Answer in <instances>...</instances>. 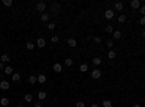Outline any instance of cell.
Segmentation results:
<instances>
[{
    "mask_svg": "<svg viewBox=\"0 0 145 107\" xmlns=\"http://www.w3.org/2000/svg\"><path fill=\"white\" fill-rule=\"evenodd\" d=\"M0 88H2V90H9L10 88V83H9V81L2 80V81H0Z\"/></svg>",
    "mask_w": 145,
    "mask_h": 107,
    "instance_id": "cell-5",
    "label": "cell"
},
{
    "mask_svg": "<svg viewBox=\"0 0 145 107\" xmlns=\"http://www.w3.org/2000/svg\"><path fill=\"white\" fill-rule=\"evenodd\" d=\"M36 45H38L39 48H45V45H47V41H45L44 38H38V41H36Z\"/></svg>",
    "mask_w": 145,
    "mask_h": 107,
    "instance_id": "cell-9",
    "label": "cell"
},
{
    "mask_svg": "<svg viewBox=\"0 0 145 107\" xmlns=\"http://www.w3.org/2000/svg\"><path fill=\"white\" fill-rule=\"evenodd\" d=\"M113 9H115L116 12H122V10H123V3H122V2H116V3L113 4Z\"/></svg>",
    "mask_w": 145,
    "mask_h": 107,
    "instance_id": "cell-6",
    "label": "cell"
},
{
    "mask_svg": "<svg viewBox=\"0 0 145 107\" xmlns=\"http://www.w3.org/2000/svg\"><path fill=\"white\" fill-rule=\"evenodd\" d=\"M41 106H42V103H41V101H36V103H35V107H41Z\"/></svg>",
    "mask_w": 145,
    "mask_h": 107,
    "instance_id": "cell-37",
    "label": "cell"
},
{
    "mask_svg": "<svg viewBox=\"0 0 145 107\" xmlns=\"http://www.w3.org/2000/svg\"><path fill=\"white\" fill-rule=\"evenodd\" d=\"M3 4H4L6 7H10V6L13 4V2H12V0H3Z\"/></svg>",
    "mask_w": 145,
    "mask_h": 107,
    "instance_id": "cell-27",
    "label": "cell"
},
{
    "mask_svg": "<svg viewBox=\"0 0 145 107\" xmlns=\"http://www.w3.org/2000/svg\"><path fill=\"white\" fill-rule=\"evenodd\" d=\"M145 23V18L144 16H141V19H139V25H144Z\"/></svg>",
    "mask_w": 145,
    "mask_h": 107,
    "instance_id": "cell-36",
    "label": "cell"
},
{
    "mask_svg": "<svg viewBox=\"0 0 145 107\" xmlns=\"http://www.w3.org/2000/svg\"><path fill=\"white\" fill-rule=\"evenodd\" d=\"M33 48H35V44H33V42H31V41H29V42L26 44V49H29V51H32Z\"/></svg>",
    "mask_w": 145,
    "mask_h": 107,
    "instance_id": "cell-24",
    "label": "cell"
},
{
    "mask_svg": "<svg viewBox=\"0 0 145 107\" xmlns=\"http://www.w3.org/2000/svg\"><path fill=\"white\" fill-rule=\"evenodd\" d=\"M2 77H3V75H2V72H0V80H2Z\"/></svg>",
    "mask_w": 145,
    "mask_h": 107,
    "instance_id": "cell-42",
    "label": "cell"
},
{
    "mask_svg": "<svg viewBox=\"0 0 145 107\" xmlns=\"http://www.w3.org/2000/svg\"><path fill=\"white\" fill-rule=\"evenodd\" d=\"M0 70H4V64L2 61H0Z\"/></svg>",
    "mask_w": 145,
    "mask_h": 107,
    "instance_id": "cell-38",
    "label": "cell"
},
{
    "mask_svg": "<svg viewBox=\"0 0 145 107\" xmlns=\"http://www.w3.org/2000/svg\"><path fill=\"white\" fill-rule=\"evenodd\" d=\"M113 16H115V12H113L112 9H107V10L105 12V18H106V19H109V20H110V19H113Z\"/></svg>",
    "mask_w": 145,
    "mask_h": 107,
    "instance_id": "cell-7",
    "label": "cell"
},
{
    "mask_svg": "<svg viewBox=\"0 0 145 107\" xmlns=\"http://www.w3.org/2000/svg\"><path fill=\"white\" fill-rule=\"evenodd\" d=\"M38 98H39V101L41 100H45V98H47V93L45 91H39L38 93Z\"/></svg>",
    "mask_w": 145,
    "mask_h": 107,
    "instance_id": "cell-18",
    "label": "cell"
},
{
    "mask_svg": "<svg viewBox=\"0 0 145 107\" xmlns=\"http://www.w3.org/2000/svg\"><path fill=\"white\" fill-rule=\"evenodd\" d=\"M29 83L33 85V84L36 83V77H35V75H31V77H29Z\"/></svg>",
    "mask_w": 145,
    "mask_h": 107,
    "instance_id": "cell-29",
    "label": "cell"
},
{
    "mask_svg": "<svg viewBox=\"0 0 145 107\" xmlns=\"http://www.w3.org/2000/svg\"><path fill=\"white\" fill-rule=\"evenodd\" d=\"M132 107H141V104H133Z\"/></svg>",
    "mask_w": 145,
    "mask_h": 107,
    "instance_id": "cell-40",
    "label": "cell"
},
{
    "mask_svg": "<svg viewBox=\"0 0 145 107\" xmlns=\"http://www.w3.org/2000/svg\"><path fill=\"white\" fill-rule=\"evenodd\" d=\"M41 20L42 22H48L49 20V13H41Z\"/></svg>",
    "mask_w": 145,
    "mask_h": 107,
    "instance_id": "cell-15",
    "label": "cell"
},
{
    "mask_svg": "<svg viewBox=\"0 0 145 107\" xmlns=\"http://www.w3.org/2000/svg\"><path fill=\"white\" fill-rule=\"evenodd\" d=\"M0 104H2L3 107H6V106H9V98H7V97H3L2 100H0Z\"/></svg>",
    "mask_w": 145,
    "mask_h": 107,
    "instance_id": "cell-17",
    "label": "cell"
},
{
    "mask_svg": "<svg viewBox=\"0 0 145 107\" xmlns=\"http://www.w3.org/2000/svg\"><path fill=\"white\" fill-rule=\"evenodd\" d=\"M51 41H52L54 44H58V42H59V38H58L57 35H54V36H51Z\"/></svg>",
    "mask_w": 145,
    "mask_h": 107,
    "instance_id": "cell-30",
    "label": "cell"
},
{
    "mask_svg": "<svg viewBox=\"0 0 145 107\" xmlns=\"http://www.w3.org/2000/svg\"><path fill=\"white\" fill-rule=\"evenodd\" d=\"M32 100H33L32 94H25V101H26V103H32Z\"/></svg>",
    "mask_w": 145,
    "mask_h": 107,
    "instance_id": "cell-22",
    "label": "cell"
},
{
    "mask_svg": "<svg viewBox=\"0 0 145 107\" xmlns=\"http://www.w3.org/2000/svg\"><path fill=\"white\" fill-rule=\"evenodd\" d=\"M100 77H102V71H100V70H93V71H91V78L99 80Z\"/></svg>",
    "mask_w": 145,
    "mask_h": 107,
    "instance_id": "cell-3",
    "label": "cell"
},
{
    "mask_svg": "<svg viewBox=\"0 0 145 107\" xmlns=\"http://www.w3.org/2000/svg\"><path fill=\"white\" fill-rule=\"evenodd\" d=\"M105 30L107 32V33H113V26L112 25H107V26L105 28Z\"/></svg>",
    "mask_w": 145,
    "mask_h": 107,
    "instance_id": "cell-23",
    "label": "cell"
},
{
    "mask_svg": "<svg viewBox=\"0 0 145 107\" xmlns=\"http://www.w3.org/2000/svg\"><path fill=\"white\" fill-rule=\"evenodd\" d=\"M45 9H47V3H45V2H39V3H36V10H38V12L45 13Z\"/></svg>",
    "mask_w": 145,
    "mask_h": 107,
    "instance_id": "cell-1",
    "label": "cell"
},
{
    "mask_svg": "<svg viewBox=\"0 0 145 107\" xmlns=\"http://www.w3.org/2000/svg\"><path fill=\"white\" fill-rule=\"evenodd\" d=\"M16 107H22V106H20V104H16Z\"/></svg>",
    "mask_w": 145,
    "mask_h": 107,
    "instance_id": "cell-41",
    "label": "cell"
},
{
    "mask_svg": "<svg viewBox=\"0 0 145 107\" xmlns=\"http://www.w3.org/2000/svg\"><path fill=\"white\" fill-rule=\"evenodd\" d=\"M93 41H94L96 44H100L102 42V38H99V36H96V38H93Z\"/></svg>",
    "mask_w": 145,
    "mask_h": 107,
    "instance_id": "cell-34",
    "label": "cell"
},
{
    "mask_svg": "<svg viewBox=\"0 0 145 107\" xmlns=\"http://www.w3.org/2000/svg\"><path fill=\"white\" fill-rule=\"evenodd\" d=\"M73 64H74V61L71 58H65V65H67V67H71Z\"/></svg>",
    "mask_w": 145,
    "mask_h": 107,
    "instance_id": "cell-26",
    "label": "cell"
},
{
    "mask_svg": "<svg viewBox=\"0 0 145 107\" xmlns=\"http://www.w3.org/2000/svg\"><path fill=\"white\" fill-rule=\"evenodd\" d=\"M45 81H47V77L44 75V74H39V75L36 77V83H39V84H45Z\"/></svg>",
    "mask_w": 145,
    "mask_h": 107,
    "instance_id": "cell-8",
    "label": "cell"
},
{
    "mask_svg": "<svg viewBox=\"0 0 145 107\" xmlns=\"http://www.w3.org/2000/svg\"><path fill=\"white\" fill-rule=\"evenodd\" d=\"M52 70H54L55 72H61V71H63L61 64H59V62H55V64H54V67H52Z\"/></svg>",
    "mask_w": 145,
    "mask_h": 107,
    "instance_id": "cell-10",
    "label": "cell"
},
{
    "mask_svg": "<svg viewBox=\"0 0 145 107\" xmlns=\"http://www.w3.org/2000/svg\"><path fill=\"white\" fill-rule=\"evenodd\" d=\"M3 72H4V74H7V75H12V74H13V68L10 67V65H7V67H4Z\"/></svg>",
    "mask_w": 145,
    "mask_h": 107,
    "instance_id": "cell-11",
    "label": "cell"
},
{
    "mask_svg": "<svg viewBox=\"0 0 145 107\" xmlns=\"http://www.w3.org/2000/svg\"><path fill=\"white\" fill-rule=\"evenodd\" d=\"M19 80H20V74H16V72H13V74H12V81H16V83H18Z\"/></svg>",
    "mask_w": 145,
    "mask_h": 107,
    "instance_id": "cell-19",
    "label": "cell"
},
{
    "mask_svg": "<svg viewBox=\"0 0 145 107\" xmlns=\"http://www.w3.org/2000/svg\"><path fill=\"white\" fill-rule=\"evenodd\" d=\"M118 22L121 23V25H123V23L126 22V15H119V18H118Z\"/></svg>",
    "mask_w": 145,
    "mask_h": 107,
    "instance_id": "cell-16",
    "label": "cell"
},
{
    "mask_svg": "<svg viewBox=\"0 0 145 107\" xmlns=\"http://www.w3.org/2000/svg\"><path fill=\"white\" fill-rule=\"evenodd\" d=\"M113 38H115V39H121V38H122L121 30H113Z\"/></svg>",
    "mask_w": 145,
    "mask_h": 107,
    "instance_id": "cell-21",
    "label": "cell"
},
{
    "mask_svg": "<svg viewBox=\"0 0 145 107\" xmlns=\"http://www.w3.org/2000/svg\"><path fill=\"white\" fill-rule=\"evenodd\" d=\"M75 107H86V104H84L83 101H78L77 104H75Z\"/></svg>",
    "mask_w": 145,
    "mask_h": 107,
    "instance_id": "cell-35",
    "label": "cell"
},
{
    "mask_svg": "<svg viewBox=\"0 0 145 107\" xmlns=\"http://www.w3.org/2000/svg\"><path fill=\"white\" fill-rule=\"evenodd\" d=\"M106 45H107L109 48H113V41H112V39H107V41H106Z\"/></svg>",
    "mask_w": 145,
    "mask_h": 107,
    "instance_id": "cell-31",
    "label": "cell"
},
{
    "mask_svg": "<svg viewBox=\"0 0 145 107\" xmlns=\"http://www.w3.org/2000/svg\"><path fill=\"white\" fill-rule=\"evenodd\" d=\"M90 107H99V104H90Z\"/></svg>",
    "mask_w": 145,
    "mask_h": 107,
    "instance_id": "cell-39",
    "label": "cell"
},
{
    "mask_svg": "<svg viewBox=\"0 0 145 107\" xmlns=\"http://www.w3.org/2000/svg\"><path fill=\"white\" fill-rule=\"evenodd\" d=\"M107 56L110 59H113V58H116V54H115V51H109V54H107Z\"/></svg>",
    "mask_w": 145,
    "mask_h": 107,
    "instance_id": "cell-28",
    "label": "cell"
},
{
    "mask_svg": "<svg viewBox=\"0 0 145 107\" xmlns=\"http://www.w3.org/2000/svg\"><path fill=\"white\" fill-rule=\"evenodd\" d=\"M80 71H81V72H87V71H89V65H87V64H81V65H80Z\"/></svg>",
    "mask_w": 145,
    "mask_h": 107,
    "instance_id": "cell-20",
    "label": "cell"
},
{
    "mask_svg": "<svg viewBox=\"0 0 145 107\" xmlns=\"http://www.w3.org/2000/svg\"><path fill=\"white\" fill-rule=\"evenodd\" d=\"M93 64H94V65H100V64H102V58H99V56L93 58Z\"/></svg>",
    "mask_w": 145,
    "mask_h": 107,
    "instance_id": "cell-25",
    "label": "cell"
},
{
    "mask_svg": "<svg viewBox=\"0 0 145 107\" xmlns=\"http://www.w3.org/2000/svg\"><path fill=\"white\" fill-rule=\"evenodd\" d=\"M138 10H139V13H141L142 16H144V13H145V6H142V4H141V6H139V9H138Z\"/></svg>",
    "mask_w": 145,
    "mask_h": 107,
    "instance_id": "cell-32",
    "label": "cell"
},
{
    "mask_svg": "<svg viewBox=\"0 0 145 107\" xmlns=\"http://www.w3.org/2000/svg\"><path fill=\"white\" fill-rule=\"evenodd\" d=\"M48 29H49V30H54V29H55V23H49V25H48Z\"/></svg>",
    "mask_w": 145,
    "mask_h": 107,
    "instance_id": "cell-33",
    "label": "cell"
},
{
    "mask_svg": "<svg viewBox=\"0 0 145 107\" xmlns=\"http://www.w3.org/2000/svg\"><path fill=\"white\" fill-rule=\"evenodd\" d=\"M67 44H68V46H71V48H74L75 45H77V41H75L74 38H70V39L67 41Z\"/></svg>",
    "mask_w": 145,
    "mask_h": 107,
    "instance_id": "cell-12",
    "label": "cell"
},
{
    "mask_svg": "<svg viewBox=\"0 0 145 107\" xmlns=\"http://www.w3.org/2000/svg\"><path fill=\"white\" fill-rule=\"evenodd\" d=\"M102 106H103V107H113V103L110 100H103V101H102Z\"/></svg>",
    "mask_w": 145,
    "mask_h": 107,
    "instance_id": "cell-14",
    "label": "cell"
},
{
    "mask_svg": "<svg viewBox=\"0 0 145 107\" xmlns=\"http://www.w3.org/2000/svg\"><path fill=\"white\" fill-rule=\"evenodd\" d=\"M139 6H141V0H132V2H131V7L133 10H138Z\"/></svg>",
    "mask_w": 145,
    "mask_h": 107,
    "instance_id": "cell-4",
    "label": "cell"
},
{
    "mask_svg": "<svg viewBox=\"0 0 145 107\" xmlns=\"http://www.w3.org/2000/svg\"><path fill=\"white\" fill-rule=\"evenodd\" d=\"M59 10H61V6H59V3H52L51 4V12L52 13H59Z\"/></svg>",
    "mask_w": 145,
    "mask_h": 107,
    "instance_id": "cell-2",
    "label": "cell"
},
{
    "mask_svg": "<svg viewBox=\"0 0 145 107\" xmlns=\"http://www.w3.org/2000/svg\"><path fill=\"white\" fill-rule=\"evenodd\" d=\"M0 61H2L3 64L4 62H10V58H9V55H7V54H3L2 56H0Z\"/></svg>",
    "mask_w": 145,
    "mask_h": 107,
    "instance_id": "cell-13",
    "label": "cell"
}]
</instances>
